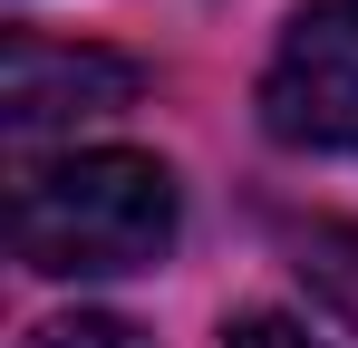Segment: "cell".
<instances>
[{
    "mask_svg": "<svg viewBox=\"0 0 358 348\" xmlns=\"http://www.w3.org/2000/svg\"><path fill=\"white\" fill-rule=\"evenodd\" d=\"M10 242L49 281H107V271H155L175 252V174L155 155H49L10 194Z\"/></svg>",
    "mask_w": 358,
    "mask_h": 348,
    "instance_id": "6da1fadb",
    "label": "cell"
},
{
    "mask_svg": "<svg viewBox=\"0 0 358 348\" xmlns=\"http://www.w3.org/2000/svg\"><path fill=\"white\" fill-rule=\"evenodd\" d=\"M262 126L281 145L358 155V0H300L262 68Z\"/></svg>",
    "mask_w": 358,
    "mask_h": 348,
    "instance_id": "7a4b0ae2",
    "label": "cell"
},
{
    "mask_svg": "<svg viewBox=\"0 0 358 348\" xmlns=\"http://www.w3.org/2000/svg\"><path fill=\"white\" fill-rule=\"evenodd\" d=\"M145 68L117 49H68V39H39V29H10V58H0V107H10V136L39 145L49 126H87V116L136 107Z\"/></svg>",
    "mask_w": 358,
    "mask_h": 348,
    "instance_id": "3957f363",
    "label": "cell"
},
{
    "mask_svg": "<svg viewBox=\"0 0 358 348\" xmlns=\"http://www.w3.org/2000/svg\"><path fill=\"white\" fill-rule=\"evenodd\" d=\"M29 348H145L136 319H107V310H68L49 329H29Z\"/></svg>",
    "mask_w": 358,
    "mask_h": 348,
    "instance_id": "277c9868",
    "label": "cell"
},
{
    "mask_svg": "<svg viewBox=\"0 0 358 348\" xmlns=\"http://www.w3.org/2000/svg\"><path fill=\"white\" fill-rule=\"evenodd\" d=\"M223 348H320L300 319H271V310H252V319H233L223 329Z\"/></svg>",
    "mask_w": 358,
    "mask_h": 348,
    "instance_id": "5b68a950",
    "label": "cell"
}]
</instances>
